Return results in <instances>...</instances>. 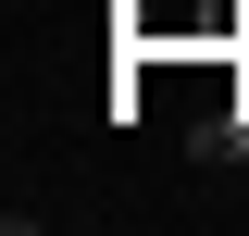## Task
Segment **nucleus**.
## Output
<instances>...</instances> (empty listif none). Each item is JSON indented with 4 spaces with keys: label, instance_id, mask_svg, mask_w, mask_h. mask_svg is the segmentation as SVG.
<instances>
[]
</instances>
